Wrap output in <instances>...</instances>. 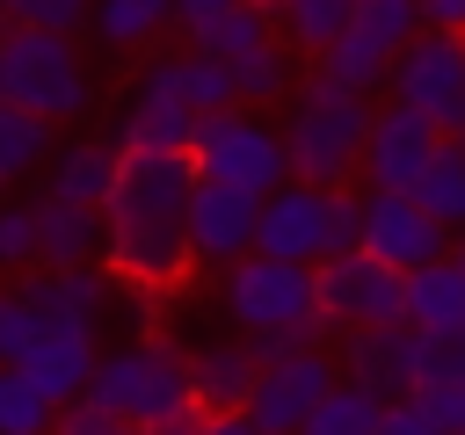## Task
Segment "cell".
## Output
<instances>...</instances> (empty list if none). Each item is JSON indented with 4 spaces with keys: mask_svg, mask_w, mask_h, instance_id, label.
Listing matches in <instances>:
<instances>
[{
    "mask_svg": "<svg viewBox=\"0 0 465 435\" xmlns=\"http://www.w3.org/2000/svg\"><path fill=\"white\" fill-rule=\"evenodd\" d=\"M247 341H254V355H262V362H283V355H298V348H312L305 334H247Z\"/></svg>",
    "mask_w": 465,
    "mask_h": 435,
    "instance_id": "39",
    "label": "cell"
},
{
    "mask_svg": "<svg viewBox=\"0 0 465 435\" xmlns=\"http://www.w3.org/2000/svg\"><path fill=\"white\" fill-rule=\"evenodd\" d=\"M94 0H7V22H36V29H87Z\"/></svg>",
    "mask_w": 465,
    "mask_h": 435,
    "instance_id": "34",
    "label": "cell"
},
{
    "mask_svg": "<svg viewBox=\"0 0 465 435\" xmlns=\"http://www.w3.org/2000/svg\"><path fill=\"white\" fill-rule=\"evenodd\" d=\"M371 102L356 87H341L334 72H312L291 87V123H283V145H291V174L298 181H327L341 188L356 167H363V145H371Z\"/></svg>",
    "mask_w": 465,
    "mask_h": 435,
    "instance_id": "2",
    "label": "cell"
},
{
    "mask_svg": "<svg viewBox=\"0 0 465 435\" xmlns=\"http://www.w3.org/2000/svg\"><path fill=\"white\" fill-rule=\"evenodd\" d=\"M0 167H7V181H15V174L51 167V116L0 102Z\"/></svg>",
    "mask_w": 465,
    "mask_h": 435,
    "instance_id": "29",
    "label": "cell"
},
{
    "mask_svg": "<svg viewBox=\"0 0 465 435\" xmlns=\"http://www.w3.org/2000/svg\"><path fill=\"white\" fill-rule=\"evenodd\" d=\"M450 130H436L421 109H407V102H392V109H378L371 116V145H363V188H414L421 181V167L436 160V145H443Z\"/></svg>",
    "mask_w": 465,
    "mask_h": 435,
    "instance_id": "15",
    "label": "cell"
},
{
    "mask_svg": "<svg viewBox=\"0 0 465 435\" xmlns=\"http://www.w3.org/2000/svg\"><path fill=\"white\" fill-rule=\"evenodd\" d=\"M341 377L378 392V399H414L421 384V326L392 319V326H341Z\"/></svg>",
    "mask_w": 465,
    "mask_h": 435,
    "instance_id": "14",
    "label": "cell"
},
{
    "mask_svg": "<svg viewBox=\"0 0 465 435\" xmlns=\"http://www.w3.org/2000/svg\"><path fill=\"white\" fill-rule=\"evenodd\" d=\"M196 109L182 102V87L160 72V65H145V80H138V94L124 102V116H116V145L124 152H189L196 145Z\"/></svg>",
    "mask_w": 465,
    "mask_h": 435,
    "instance_id": "16",
    "label": "cell"
},
{
    "mask_svg": "<svg viewBox=\"0 0 465 435\" xmlns=\"http://www.w3.org/2000/svg\"><path fill=\"white\" fill-rule=\"evenodd\" d=\"M356 0H276V36L305 58H327V44L349 29Z\"/></svg>",
    "mask_w": 465,
    "mask_h": 435,
    "instance_id": "24",
    "label": "cell"
},
{
    "mask_svg": "<svg viewBox=\"0 0 465 435\" xmlns=\"http://www.w3.org/2000/svg\"><path fill=\"white\" fill-rule=\"evenodd\" d=\"M44 312V304H36ZM94 362H102V348H94V326L87 319H65V312H44V326H36V341L22 348V370L58 399V406H73V399H87V377H94Z\"/></svg>",
    "mask_w": 465,
    "mask_h": 435,
    "instance_id": "17",
    "label": "cell"
},
{
    "mask_svg": "<svg viewBox=\"0 0 465 435\" xmlns=\"http://www.w3.org/2000/svg\"><path fill=\"white\" fill-rule=\"evenodd\" d=\"M87 399L138 428H189L203 413V399L189 384V355H174L167 341H131L116 355H102L87 377Z\"/></svg>",
    "mask_w": 465,
    "mask_h": 435,
    "instance_id": "3",
    "label": "cell"
},
{
    "mask_svg": "<svg viewBox=\"0 0 465 435\" xmlns=\"http://www.w3.org/2000/svg\"><path fill=\"white\" fill-rule=\"evenodd\" d=\"M443 377H465V326L421 334V384H443ZM421 384H414V392H421Z\"/></svg>",
    "mask_w": 465,
    "mask_h": 435,
    "instance_id": "33",
    "label": "cell"
},
{
    "mask_svg": "<svg viewBox=\"0 0 465 435\" xmlns=\"http://www.w3.org/2000/svg\"><path fill=\"white\" fill-rule=\"evenodd\" d=\"M153 435H189V428H153Z\"/></svg>",
    "mask_w": 465,
    "mask_h": 435,
    "instance_id": "41",
    "label": "cell"
},
{
    "mask_svg": "<svg viewBox=\"0 0 465 435\" xmlns=\"http://www.w3.org/2000/svg\"><path fill=\"white\" fill-rule=\"evenodd\" d=\"M385 406H392V399H378V392H363V384H349V377H341V384L312 406V420H305L298 435H378Z\"/></svg>",
    "mask_w": 465,
    "mask_h": 435,
    "instance_id": "27",
    "label": "cell"
},
{
    "mask_svg": "<svg viewBox=\"0 0 465 435\" xmlns=\"http://www.w3.org/2000/svg\"><path fill=\"white\" fill-rule=\"evenodd\" d=\"M254 232H262V196L225 181V174H196V196H189V246H196V261L232 268L240 254H254Z\"/></svg>",
    "mask_w": 465,
    "mask_h": 435,
    "instance_id": "13",
    "label": "cell"
},
{
    "mask_svg": "<svg viewBox=\"0 0 465 435\" xmlns=\"http://www.w3.org/2000/svg\"><path fill=\"white\" fill-rule=\"evenodd\" d=\"M189 152H196L203 174H225V181H240V188H254V196H269V188L291 181V145H283V130L262 123L247 102L211 109V116L196 123V145H189Z\"/></svg>",
    "mask_w": 465,
    "mask_h": 435,
    "instance_id": "8",
    "label": "cell"
},
{
    "mask_svg": "<svg viewBox=\"0 0 465 435\" xmlns=\"http://www.w3.org/2000/svg\"><path fill=\"white\" fill-rule=\"evenodd\" d=\"M414 203L436 210L450 232H465V138H443V145H436V160H429L421 181H414Z\"/></svg>",
    "mask_w": 465,
    "mask_h": 435,
    "instance_id": "25",
    "label": "cell"
},
{
    "mask_svg": "<svg viewBox=\"0 0 465 435\" xmlns=\"http://www.w3.org/2000/svg\"><path fill=\"white\" fill-rule=\"evenodd\" d=\"M334 384H341V355H327V348L312 341V348H298V355H283V362H262V384H254L247 413L262 420V435H298Z\"/></svg>",
    "mask_w": 465,
    "mask_h": 435,
    "instance_id": "12",
    "label": "cell"
},
{
    "mask_svg": "<svg viewBox=\"0 0 465 435\" xmlns=\"http://www.w3.org/2000/svg\"><path fill=\"white\" fill-rule=\"evenodd\" d=\"M363 239V196L341 181V188H327V181H283V188H269L262 196V232H254V246L262 254H283V261H327V254H341V246H356Z\"/></svg>",
    "mask_w": 465,
    "mask_h": 435,
    "instance_id": "6",
    "label": "cell"
},
{
    "mask_svg": "<svg viewBox=\"0 0 465 435\" xmlns=\"http://www.w3.org/2000/svg\"><path fill=\"white\" fill-rule=\"evenodd\" d=\"M421 29H429L421 0H356L349 29L327 44L320 72H334V80H341V87H356V94L392 87V65H400V51H407Z\"/></svg>",
    "mask_w": 465,
    "mask_h": 435,
    "instance_id": "7",
    "label": "cell"
},
{
    "mask_svg": "<svg viewBox=\"0 0 465 435\" xmlns=\"http://www.w3.org/2000/svg\"><path fill=\"white\" fill-rule=\"evenodd\" d=\"M0 22H7V0H0Z\"/></svg>",
    "mask_w": 465,
    "mask_h": 435,
    "instance_id": "45",
    "label": "cell"
},
{
    "mask_svg": "<svg viewBox=\"0 0 465 435\" xmlns=\"http://www.w3.org/2000/svg\"><path fill=\"white\" fill-rule=\"evenodd\" d=\"M407 326H421V334L465 326V261H458V246L443 261L407 268Z\"/></svg>",
    "mask_w": 465,
    "mask_h": 435,
    "instance_id": "21",
    "label": "cell"
},
{
    "mask_svg": "<svg viewBox=\"0 0 465 435\" xmlns=\"http://www.w3.org/2000/svg\"><path fill=\"white\" fill-rule=\"evenodd\" d=\"M167 22H174V0H94V14H87V29H94L102 51H138Z\"/></svg>",
    "mask_w": 465,
    "mask_h": 435,
    "instance_id": "23",
    "label": "cell"
},
{
    "mask_svg": "<svg viewBox=\"0 0 465 435\" xmlns=\"http://www.w3.org/2000/svg\"><path fill=\"white\" fill-rule=\"evenodd\" d=\"M356 246H371L392 268H421V261H443L458 246V232L436 210H421L414 188H371L363 196V239Z\"/></svg>",
    "mask_w": 465,
    "mask_h": 435,
    "instance_id": "11",
    "label": "cell"
},
{
    "mask_svg": "<svg viewBox=\"0 0 465 435\" xmlns=\"http://www.w3.org/2000/svg\"><path fill=\"white\" fill-rule=\"evenodd\" d=\"M189 384H196L203 406H247L254 384H262L254 341H211V348H196V355H189Z\"/></svg>",
    "mask_w": 465,
    "mask_h": 435,
    "instance_id": "20",
    "label": "cell"
},
{
    "mask_svg": "<svg viewBox=\"0 0 465 435\" xmlns=\"http://www.w3.org/2000/svg\"><path fill=\"white\" fill-rule=\"evenodd\" d=\"M421 14H429V29H458L465 36V0H421Z\"/></svg>",
    "mask_w": 465,
    "mask_h": 435,
    "instance_id": "40",
    "label": "cell"
},
{
    "mask_svg": "<svg viewBox=\"0 0 465 435\" xmlns=\"http://www.w3.org/2000/svg\"><path fill=\"white\" fill-rule=\"evenodd\" d=\"M458 138H465V130H458Z\"/></svg>",
    "mask_w": 465,
    "mask_h": 435,
    "instance_id": "46",
    "label": "cell"
},
{
    "mask_svg": "<svg viewBox=\"0 0 465 435\" xmlns=\"http://www.w3.org/2000/svg\"><path fill=\"white\" fill-rule=\"evenodd\" d=\"M44 261V232H36V203H0V276H22Z\"/></svg>",
    "mask_w": 465,
    "mask_h": 435,
    "instance_id": "30",
    "label": "cell"
},
{
    "mask_svg": "<svg viewBox=\"0 0 465 435\" xmlns=\"http://www.w3.org/2000/svg\"><path fill=\"white\" fill-rule=\"evenodd\" d=\"M0 102L36 109L51 123H73L94 87L87 58L73 51V29H36V22H0Z\"/></svg>",
    "mask_w": 465,
    "mask_h": 435,
    "instance_id": "5",
    "label": "cell"
},
{
    "mask_svg": "<svg viewBox=\"0 0 465 435\" xmlns=\"http://www.w3.org/2000/svg\"><path fill=\"white\" fill-rule=\"evenodd\" d=\"M429 413H436V428L443 435H465V377H443V384H421L414 392Z\"/></svg>",
    "mask_w": 465,
    "mask_h": 435,
    "instance_id": "35",
    "label": "cell"
},
{
    "mask_svg": "<svg viewBox=\"0 0 465 435\" xmlns=\"http://www.w3.org/2000/svg\"><path fill=\"white\" fill-rule=\"evenodd\" d=\"M0 188H7V167H0Z\"/></svg>",
    "mask_w": 465,
    "mask_h": 435,
    "instance_id": "44",
    "label": "cell"
},
{
    "mask_svg": "<svg viewBox=\"0 0 465 435\" xmlns=\"http://www.w3.org/2000/svg\"><path fill=\"white\" fill-rule=\"evenodd\" d=\"M36 326H44V312L22 290H0V362H22V348L36 341Z\"/></svg>",
    "mask_w": 465,
    "mask_h": 435,
    "instance_id": "31",
    "label": "cell"
},
{
    "mask_svg": "<svg viewBox=\"0 0 465 435\" xmlns=\"http://www.w3.org/2000/svg\"><path fill=\"white\" fill-rule=\"evenodd\" d=\"M51 428H58V399L22 362H0V435H51Z\"/></svg>",
    "mask_w": 465,
    "mask_h": 435,
    "instance_id": "26",
    "label": "cell"
},
{
    "mask_svg": "<svg viewBox=\"0 0 465 435\" xmlns=\"http://www.w3.org/2000/svg\"><path fill=\"white\" fill-rule=\"evenodd\" d=\"M116 160H124V145H109V138H73V145H58L51 152V196H73V203H109V188H116Z\"/></svg>",
    "mask_w": 465,
    "mask_h": 435,
    "instance_id": "22",
    "label": "cell"
},
{
    "mask_svg": "<svg viewBox=\"0 0 465 435\" xmlns=\"http://www.w3.org/2000/svg\"><path fill=\"white\" fill-rule=\"evenodd\" d=\"M378 435H443V428H436V413L421 399H392L385 420H378Z\"/></svg>",
    "mask_w": 465,
    "mask_h": 435,
    "instance_id": "36",
    "label": "cell"
},
{
    "mask_svg": "<svg viewBox=\"0 0 465 435\" xmlns=\"http://www.w3.org/2000/svg\"><path fill=\"white\" fill-rule=\"evenodd\" d=\"M320 312L334 326H392L407 319V268L378 261L371 246H341L320 261Z\"/></svg>",
    "mask_w": 465,
    "mask_h": 435,
    "instance_id": "9",
    "label": "cell"
},
{
    "mask_svg": "<svg viewBox=\"0 0 465 435\" xmlns=\"http://www.w3.org/2000/svg\"><path fill=\"white\" fill-rule=\"evenodd\" d=\"M392 102L421 109L436 130H465V36L458 29H421L400 65H392Z\"/></svg>",
    "mask_w": 465,
    "mask_h": 435,
    "instance_id": "10",
    "label": "cell"
},
{
    "mask_svg": "<svg viewBox=\"0 0 465 435\" xmlns=\"http://www.w3.org/2000/svg\"><path fill=\"white\" fill-rule=\"evenodd\" d=\"M36 232H44V261H51V268L109 261V210H102V203H73V196H51V188H44Z\"/></svg>",
    "mask_w": 465,
    "mask_h": 435,
    "instance_id": "18",
    "label": "cell"
},
{
    "mask_svg": "<svg viewBox=\"0 0 465 435\" xmlns=\"http://www.w3.org/2000/svg\"><path fill=\"white\" fill-rule=\"evenodd\" d=\"M15 290H22L29 304L65 312V319H87V326H102V312H109V297H116V283H109L94 261H87V268H51V261H36V268L15 276Z\"/></svg>",
    "mask_w": 465,
    "mask_h": 435,
    "instance_id": "19",
    "label": "cell"
},
{
    "mask_svg": "<svg viewBox=\"0 0 465 435\" xmlns=\"http://www.w3.org/2000/svg\"><path fill=\"white\" fill-rule=\"evenodd\" d=\"M218 304L232 312L240 334H305L320 341V326H334L320 312V268L312 261H283V254H240L218 283Z\"/></svg>",
    "mask_w": 465,
    "mask_h": 435,
    "instance_id": "4",
    "label": "cell"
},
{
    "mask_svg": "<svg viewBox=\"0 0 465 435\" xmlns=\"http://www.w3.org/2000/svg\"><path fill=\"white\" fill-rule=\"evenodd\" d=\"M51 435H153V428L109 413V406H94V399H73V406H58V428H51Z\"/></svg>",
    "mask_w": 465,
    "mask_h": 435,
    "instance_id": "32",
    "label": "cell"
},
{
    "mask_svg": "<svg viewBox=\"0 0 465 435\" xmlns=\"http://www.w3.org/2000/svg\"><path fill=\"white\" fill-rule=\"evenodd\" d=\"M196 152H124L109 188V268L124 283L167 290L189 276V196H196Z\"/></svg>",
    "mask_w": 465,
    "mask_h": 435,
    "instance_id": "1",
    "label": "cell"
},
{
    "mask_svg": "<svg viewBox=\"0 0 465 435\" xmlns=\"http://www.w3.org/2000/svg\"><path fill=\"white\" fill-rule=\"evenodd\" d=\"M458 261H465V232H458Z\"/></svg>",
    "mask_w": 465,
    "mask_h": 435,
    "instance_id": "43",
    "label": "cell"
},
{
    "mask_svg": "<svg viewBox=\"0 0 465 435\" xmlns=\"http://www.w3.org/2000/svg\"><path fill=\"white\" fill-rule=\"evenodd\" d=\"M189 435H262V420H254L247 406H203V413L189 420Z\"/></svg>",
    "mask_w": 465,
    "mask_h": 435,
    "instance_id": "37",
    "label": "cell"
},
{
    "mask_svg": "<svg viewBox=\"0 0 465 435\" xmlns=\"http://www.w3.org/2000/svg\"><path fill=\"white\" fill-rule=\"evenodd\" d=\"M225 65H232V87H240V102H247V109H269V102H283V94L298 87V80H291L298 65H291V51H283L276 36H269V44H254L247 58H225Z\"/></svg>",
    "mask_w": 465,
    "mask_h": 435,
    "instance_id": "28",
    "label": "cell"
},
{
    "mask_svg": "<svg viewBox=\"0 0 465 435\" xmlns=\"http://www.w3.org/2000/svg\"><path fill=\"white\" fill-rule=\"evenodd\" d=\"M254 7H269V14H276V0H254Z\"/></svg>",
    "mask_w": 465,
    "mask_h": 435,
    "instance_id": "42",
    "label": "cell"
},
{
    "mask_svg": "<svg viewBox=\"0 0 465 435\" xmlns=\"http://www.w3.org/2000/svg\"><path fill=\"white\" fill-rule=\"evenodd\" d=\"M240 0H174V29H189V36H203L211 22H225Z\"/></svg>",
    "mask_w": 465,
    "mask_h": 435,
    "instance_id": "38",
    "label": "cell"
}]
</instances>
